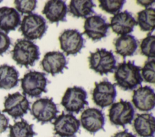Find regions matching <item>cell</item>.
<instances>
[{
	"label": "cell",
	"instance_id": "7c38bea8",
	"mask_svg": "<svg viewBox=\"0 0 155 137\" xmlns=\"http://www.w3.org/2000/svg\"><path fill=\"white\" fill-rule=\"evenodd\" d=\"M53 124L54 134L61 137H76L81 125L79 120L73 113L64 112L54 119Z\"/></svg>",
	"mask_w": 155,
	"mask_h": 137
},
{
	"label": "cell",
	"instance_id": "d6986e66",
	"mask_svg": "<svg viewBox=\"0 0 155 137\" xmlns=\"http://www.w3.org/2000/svg\"><path fill=\"white\" fill-rule=\"evenodd\" d=\"M133 128L140 137H153L155 132V118L152 113H137L134 119Z\"/></svg>",
	"mask_w": 155,
	"mask_h": 137
},
{
	"label": "cell",
	"instance_id": "7402d4cb",
	"mask_svg": "<svg viewBox=\"0 0 155 137\" xmlns=\"http://www.w3.org/2000/svg\"><path fill=\"white\" fill-rule=\"evenodd\" d=\"M19 73L14 66L4 64L0 66V89H11L18 85Z\"/></svg>",
	"mask_w": 155,
	"mask_h": 137
},
{
	"label": "cell",
	"instance_id": "ffe728a7",
	"mask_svg": "<svg viewBox=\"0 0 155 137\" xmlns=\"http://www.w3.org/2000/svg\"><path fill=\"white\" fill-rule=\"evenodd\" d=\"M21 24V15L14 8L0 7V30L7 34Z\"/></svg>",
	"mask_w": 155,
	"mask_h": 137
},
{
	"label": "cell",
	"instance_id": "8fae6325",
	"mask_svg": "<svg viewBox=\"0 0 155 137\" xmlns=\"http://www.w3.org/2000/svg\"><path fill=\"white\" fill-rule=\"evenodd\" d=\"M61 49L68 56L76 55L84 47L82 33L76 29L65 30L59 37Z\"/></svg>",
	"mask_w": 155,
	"mask_h": 137
},
{
	"label": "cell",
	"instance_id": "83f0119b",
	"mask_svg": "<svg viewBox=\"0 0 155 137\" xmlns=\"http://www.w3.org/2000/svg\"><path fill=\"white\" fill-rule=\"evenodd\" d=\"M155 60L154 59H148L142 71V77L146 82L150 83H154L155 82Z\"/></svg>",
	"mask_w": 155,
	"mask_h": 137
},
{
	"label": "cell",
	"instance_id": "e0dca14e",
	"mask_svg": "<svg viewBox=\"0 0 155 137\" xmlns=\"http://www.w3.org/2000/svg\"><path fill=\"white\" fill-rule=\"evenodd\" d=\"M137 25V21L132 14L127 10H125L111 18L110 27L111 28L114 33L122 36L131 33L134 27Z\"/></svg>",
	"mask_w": 155,
	"mask_h": 137
},
{
	"label": "cell",
	"instance_id": "4316f807",
	"mask_svg": "<svg viewBox=\"0 0 155 137\" xmlns=\"http://www.w3.org/2000/svg\"><path fill=\"white\" fill-rule=\"evenodd\" d=\"M99 7L102 10L114 15L120 12L126 1L124 0H99Z\"/></svg>",
	"mask_w": 155,
	"mask_h": 137
},
{
	"label": "cell",
	"instance_id": "cb8c5ba5",
	"mask_svg": "<svg viewBox=\"0 0 155 137\" xmlns=\"http://www.w3.org/2000/svg\"><path fill=\"white\" fill-rule=\"evenodd\" d=\"M8 127V137H34L37 135L33 130V124H29L23 118L13 125H9Z\"/></svg>",
	"mask_w": 155,
	"mask_h": 137
},
{
	"label": "cell",
	"instance_id": "f546056e",
	"mask_svg": "<svg viewBox=\"0 0 155 137\" xmlns=\"http://www.w3.org/2000/svg\"><path fill=\"white\" fill-rule=\"evenodd\" d=\"M11 45V40L8 36L0 31V56L5 53Z\"/></svg>",
	"mask_w": 155,
	"mask_h": 137
},
{
	"label": "cell",
	"instance_id": "4fadbf2b",
	"mask_svg": "<svg viewBox=\"0 0 155 137\" xmlns=\"http://www.w3.org/2000/svg\"><path fill=\"white\" fill-rule=\"evenodd\" d=\"M84 32L93 41L100 40L105 37L110 28V24L102 14H96L86 18L84 22Z\"/></svg>",
	"mask_w": 155,
	"mask_h": 137
},
{
	"label": "cell",
	"instance_id": "ac0fdd59",
	"mask_svg": "<svg viewBox=\"0 0 155 137\" xmlns=\"http://www.w3.org/2000/svg\"><path fill=\"white\" fill-rule=\"evenodd\" d=\"M68 11V7L65 1L61 0H51L47 1L42 13L45 15L47 19L50 23L59 22H66V15Z\"/></svg>",
	"mask_w": 155,
	"mask_h": 137
},
{
	"label": "cell",
	"instance_id": "52a82bcc",
	"mask_svg": "<svg viewBox=\"0 0 155 137\" xmlns=\"http://www.w3.org/2000/svg\"><path fill=\"white\" fill-rule=\"evenodd\" d=\"M134 115V109L131 103L122 99L113 103L109 109L108 117L111 123L124 128L127 124H131Z\"/></svg>",
	"mask_w": 155,
	"mask_h": 137
},
{
	"label": "cell",
	"instance_id": "5bb4252c",
	"mask_svg": "<svg viewBox=\"0 0 155 137\" xmlns=\"http://www.w3.org/2000/svg\"><path fill=\"white\" fill-rule=\"evenodd\" d=\"M80 124L91 134H95L100 130H104L105 115L101 110L97 108H87L81 115Z\"/></svg>",
	"mask_w": 155,
	"mask_h": 137
},
{
	"label": "cell",
	"instance_id": "484cf974",
	"mask_svg": "<svg viewBox=\"0 0 155 137\" xmlns=\"http://www.w3.org/2000/svg\"><path fill=\"white\" fill-rule=\"evenodd\" d=\"M140 54L148 59H154L155 57V36L149 33L147 37L142 39L140 43Z\"/></svg>",
	"mask_w": 155,
	"mask_h": 137
},
{
	"label": "cell",
	"instance_id": "7a4b0ae2",
	"mask_svg": "<svg viewBox=\"0 0 155 137\" xmlns=\"http://www.w3.org/2000/svg\"><path fill=\"white\" fill-rule=\"evenodd\" d=\"M12 59L21 67L26 68L33 66L40 57L39 48L31 40L25 39H18L11 51Z\"/></svg>",
	"mask_w": 155,
	"mask_h": 137
},
{
	"label": "cell",
	"instance_id": "d6a6232c",
	"mask_svg": "<svg viewBox=\"0 0 155 137\" xmlns=\"http://www.w3.org/2000/svg\"><path fill=\"white\" fill-rule=\"evenodd\" d=\"M154 2V1H137V3L144 6L145 8H148V6L152 5Z\"/></svg>",
	"mask_w": 155,
	"mask_h": 137
},
{
	"label": "cell",
	"instance_id": "9c48e42d",
	"mask_svg": "<svg viewBox=\"0 0 155 137\" xmlns=\"http://www.w3.org/2000/svg\"><path fill=\"white\" fill-rule=\"evenodd\" d=\"M4 109L2 112H5L13 119L22 118L30 110V102L26 96L19 92L8 94L4 98Z\"/></svg>",
	"mask_w": 155,
	"mask_h": 137
},
{
	"label": "cell",
	"instance_id": "30bf717a",
	"mask_svg": "<svg viewBox=\"0 0 155 137\" xmlns=\"http://www.w3.org/2000/svg\"><path fill=\"white\" fill-rule=\"evenodd\" d=\"M94 85L92 99L97 106L104 108L114 103L117 95L114 84H112L108 80H104L99 83L94 82Z\"/></svg>",
	"mask_w": 155,
	"mask_h": 137
},
{
	"label": "cell",
	"instance_id": "6da1fadb",
	"mask_svg": "<svg viewBox=\"0 0 155 137\" xmlns=\"http://www.w3.org/2000/svg\"><path fill=\"white\" fill-rule=\"evenodd\" d=\"M141 68L134 64V61L128 60L118 64L115 73L114 79L117 85L124 91L133 90L138 85H141L143 78L140 74Z\"/></svg>",
	"mask_w": 155,
	"mask_h": 137
},
{
	"label": "cell",
	"instance_id": "5b68a950",
	"mask_svg": "<svg viewBox=\"0 0 155 137\" xmlns=\"http://www.w3.org/2000/svg\"><path fill=\"white\" fill-rule=\"evenodd\" d=\"M45 75V73L36 71H29L25 74L20 80L23 94L31 98H38L42 93H46L48 80Z\"/></svg>",
	"mask_w": 155,
	"mask_h": 137
},
{
	"label": "cell",
	"instance_id": "4dcf8cb0",
	"mask_svg": "<svg viewBox=\"0 0 155 137\" xmlns=\"http://www.w3.org/2000/svg\"><path fill=\"white\" fill-rule=\"evenodd\" d=\"M9 118L0 111V133L5 132L8 127Z\"/></svg>",
	"mask_w": 155,
	"mask_h": 137
},
{
	"label": "cell",
	"instance_id": "603a6c76",
	"mask_svg": "<svg viewBox=\"0 0 155 137\" xmlns=\"http://www.w3.org/2000/svg\"><path fill=\"white\" fill-rule=\"evenodd\" d=\"M95 7L91 0H72L68 5V11L73 17L87 18V16L95 13L93 10Z\"/></svg>",
	"mask_w": 155,
	"mask_h": 137
},
{
	"label": "cell",
	"instance_id": "2e32d148",
	"mask_svg": "<svg viewBox=\"0 0 155 137\" xmlns=\"http://www.w3.org/2000/svg\"><path fill=\"white\" fill-rule=\"evenodd\" d=\"M67 62L64 53L60 51L47 53L41 62L42 69L53 76L59 73H63L64 69H68Z\"/></svg>",
	"mask_w": 155,
	"mask_h": 137
},
{
	"label": "cell",
	"instance_id": "ba28073f",
	"mask_svg": "<svg viewBox=\"0 0 155 137\" xmlns=\"http://www.w3.org/2000/svg\"><path fill=\"white\" fill-rule=\"evenodd\" d=\"M31 114L42 124L51 122L57 117L59 110L53 98H42L36 100L30 109Z\"/></svg>",
	"mask_w": 155,
	"mask_h": 137
},
{
	"label": "cell",
	"instance_id": "3957f363",
	"mask_svg": "<svg viewBox=\"0 0 155 137\" xmlns=\"http://www.w3.org/2000/svg\"><path fill=\"white\" fill-rule=\"evenodd\" d=\"M20 25L19 31L29 40L41 39L48 28L45 19L36 13L24 16Z\"/></svg>",
	"mask_w": 155,
	"mask_h": 137
},
{
	"label": "cell",
	"instance_id": "9a60e30c",
	"mask_svg": "<svg viewBox=\"0 0 155 137\" xmlns=\"http://www.w3.org/2000/svg\"><path fill=\"white\" fill-rule=\"evenodd\" d=\"M132 102L136 109L142 112H149L155 106V94L154 89L149 86L139 87L134 90Z\"/></svg>",
	"mask_w": 155,
	"mask_h": 137
},
{
	"label": "cell",
	"instance_id": "8992f818",
	"mask_svg": "<svg viewBox=\"0 0 155 137\" xmlns=\"http://www.w3.org/2000/svg\"><path fill=\"white\" fill-rule=\"evenodd\" d=\"M87 98L86 91L82 87L74 86L67 89L62 97L61 104L66 111L78 114L85 105L88 104Z\"/></svg>",
	"mask_w": 155,
	"mask_h": 137
},
{
	"label": "cell",
	"instance_id": "d4e9b609",
	"mask_svg": "<svg viewBox=\"0 0 155 137\" xmlns=\"http://www.w3.org/2000/svg\"><path fill=\"white\" fill-rule=\"evenodd\" d=\"M137 24L142 31L151 33L155 27V10L148 7L137 13Z\"/></svg>",
	"mask_w": 155,
	"mask_h": 137
},
{
	"label": "cell",
	"instance_id": "44dd1931",
	"mask_svg": "<svg viewBox=\"0 0 155 137\" xmlns=\"http://www.w3.org/2000/svg\"><path fill=\"white\" fill-rule=\"evenodd\" d=\"M116 53L123 57L132 56L138 46V40L131 34H125L118 37L114 40Z\"/></svg>",
	"mask_w": 155,
	"mask_h": 137
},
{
	"label": "cell",
	"instance_id": "f1b7e54d",
	"mask_svg": "<svg viewBox=\"0 0 155 137\" xmlns=\"http://www.w3.org/2000/svg\"><path fill=\"white\" fill-rule=\"evenodd\" d=\"M15 7L18 11L22 14L24 13L31 14L36 8V0H16L14 1Z\"/></svg>",
	"mask_w": 155,
	"mask_h": 137
},
{
	"label": "cell",
	"instance_id": "277c9868",
	"mask_svg": "<svg viewBox=\"0 0 155 137\" xmlns=\"http://www.w3.org/2000/svg\"><path fill=\"white\" fill-rule=\"evenodd\" d=\"M88 61L90 68L101 75L113 73L117 68L116 60L112 51L105 48H97L95 52H90Z\"/></svg>",
	"mask_w": 155,
	"mask_h": 137
},
{
	"label": "cell",
	"instance_id": "1f68e13d",
	"mask_svg": "<svg viewBox=\"0 0 155 137\" xmlns=\"http://www.w3.org/2000/svg\"><path fill=\"white\" fill-rule=\"evenodd\" d=\"M112 137H136L132 133L129 132L127 129L116 133Z\"/></svg>",
	"mask_w": 155,
	"mask_h": 137
}]
</instances>
